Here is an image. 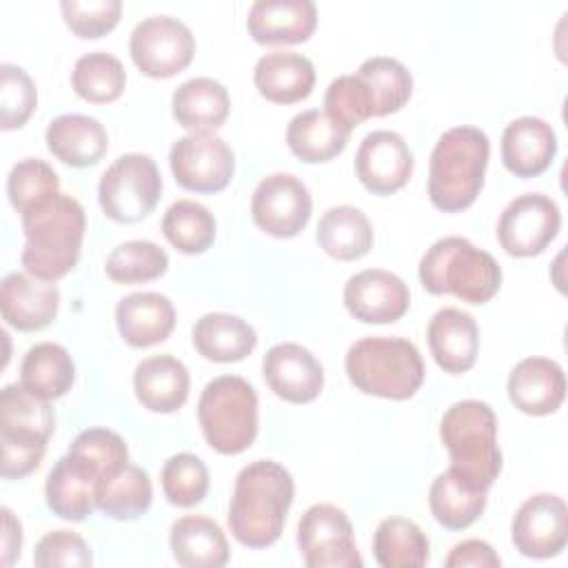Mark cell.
Wrapping results in <instances>:
<instances>
[{"instance_id":"52a82bcc","label":"cell","mask_w":568,"mask_h":568,"mask_svg":"<svg viewBox=\"0 0 568 568\" xmlns=\"http://www.w3.org/2000/svg\"><path fill=\"white\" fill-rule=\"evenodd\" d=\"M197 422L206 444L220 455H237L257 437V393L240 375L211 379L197 402Z\"/></svg>"},{"instance_id":"277c9868","label":"cell","mask_w":568,"mask_h":568,"mask_svg":"<svg viewBox=\"0 0 568 568\" xmlns=\"http://www.w3.org/2000/svg\"><path fill=\"white\" fill-rule=\"evenodd\" d=\"M419 282L433 295L450 293L468 304H484L501 286V266L470 240L448 235L422 255Z\"/></svg>"},{"instance_id":"bcb514c9","label":"cell","mask_w":568,"mask_h":568,"mask_svg":"<svg viewBox=\"0 0 568 568\" xmlns=\"http://www.w3.org/2000/svg\"><path fill=\"white\" fill-rule=\"evenodd\" d=\"M60 11L67 27L78 38H100L109 33L122 13L120 0H62Z\"/></svg>"},{"instance_id":"7bdbcfd3","label":"cell","mask_w":568,"mask_h":568,"mask_svg":"<svg viewBox=\"0 0 568 568\" xmlns=\"http://www.w3.org/2000/svg\"><path fill=\"white\" fill-rule=\"evenodd\" d=\"M162 490L173 506L191 508L206 497L209 468L193 453H178L169 457L160 473Z\"/></svg>"},{"instance_id":"d590c367","label":"cell","mask_w":568,"mask_h":568,"mask_svg":"<svg viewBox=\"0 0 568 568\" xmlns=\"http://www.w3.org/2000/svg\"><path fill=\"white\" fill-rule=\"evenodd\" d=\"M355 75L366 91L373 118L399 111L413 93L410 71L388 55H373L364 60Z\"/></svg>"},{"instance_id":"ee69618b","label":"cell","mask_w":568,"mask_h":568,"mask_svg":"<svg viewBox=\"0 0 568 568\" xmlns=\"http://www.w3.org/2000/svg\"><path fill=\"white\" fill-rule=\"evenodd\" d=\"M58 173L40 158H24L13 164L7 178V195L11 206L22 215L33 204L58 193Z\"/></svg>"},{"instance_id":"f1b7e54d","label":"cell","mask_w":568,"mask_h":568,"mask_svg":"<svg viewBox=\"0 0 568 568\" xmlns=\"http://www.w3.org/2000/svg\"><path fill=\"white\" fill-rule=\"evenodd\" d=\"M171 111L180 126L195 131L220 129L231 111V98L222 82L213 78H191L171 98Z\"/></svg>"},{"instance_id":"8992f818","label":"cell","mask_w":568,"mask_h":568,"mask_svg":"<svg viewBox=\"0 0 568 568\" xmlns=\"http://www.w3.org/2000/svg\"><path fill=\"white\" fill-rule=\"evenodd\" d=\"M351 384L375 397L408 399L424 382V362L417 346L404 337H362L344 359Z\"/></svg>"},{"instance_id":"1f68e13d","label":"cell","mask_w":568,"mask_h":568,"mask_svg":"<svg viewBox=\"0 0 568 568\" xmlns=\"http://www.w3.org/2000/svg\"><path fill=\"white\" fill-rule=\"evenodd\" d=\"M351 131L333 122L326 111L308 109L291 118L286 126V144L295 158L306 164L328 162L346 149Z\"/></svg>"},{"instance_id":"816d5d0a","label":"cell","mask_w":568,"mask_h":568,"mask_svg":"<svg viewBox=\"0 0 568 568\" xmlns=\"http://www.w3.org/2000/svg\"><path fill=\"white\" fill-rule=\"evenodd\" d=\"M22 526L9 508H2V566H11L20 557Z\"/></svg>"},{"instance_id":"7dc6e473","label":"cell","mask_w":568,"mask_h":568,"mask_svg":"<svg viewBox=\"0 0 568 568\" xmlns=\"http://www.w3.org/2000/svg\"><path fill=\"white\" fill-rule=\"evenodd\" d=\"M324 106H326V115L339 126H344L346 131H353L357 124L373 118L366 91L355 73L339 75L328 84L324 95Z\"/></svg>"},{"instance_id":"f35d334b","label":"cell","mask_w":568,"mask_h":568,"mask_svg":"<svg viewBox=\"0 0 568 568\" xmlns=\"http://www.w3.org/2000/svg\"><path fill=\"white\" fill-rule=\"evenodd\" d=\"M215 231L213 213L195 200L173 202L162 217L164 237L184 255L204 253L215 242Z\"/></svg>"},{"instance_id":"ab89813d","label":"cell","mask_w":568,"mask_h":568,"mask_svg":"<svg viewBox=\"0 0 568 568\" xmlns=\"http://www.w3.org/2000/svg\"><path fill=\"white\" fill-rule=\"evenodd\" d=\"M126 71L122 62L106 51H91L75 60L71 71L73 91L93 104L113 102L122 95Z\"/></svg>"},{"instance_id":"f6af8a7d","label":"cell","mask_w":568,"mask_h":568,"mask_svg":"<svg viewBox=\"0 0 568 568\" xmlns=\"http://www.w3.org/2000/svg\"><path fill=\"white\" fill-rule=\"evenodd\" d=\"M36 104H38V93L29 73L18 64L2 62L0 64V126L4 131L20 129L31 118Z\"/></svg>"},{"instance_id":"8fae6325","label":"cell","mask_w":568,"mask_h":568,"mask_svg":"<svg viewBox=\"0 0 568 568\" xmlns=\"http://www.w3.org/2000/svg\"><path fill=\"white\" fill-rule=\"evenodd\" d=\"M169 164L175 182L195 193H217L235 173L231 146L213 131H195L173 142Z\"/></svg>"},{"instance_id":"484cf974","label":"cell","mask_w":568,"mask_h":568,"mask_svg":"<svg viewBox=\"0 0 568 568\" xmlns=\"http://www.w3.org/2000/svg\"><path fill=\"white\" fill-rule=\"evenodd\" d=\"M47 149L64 164L91 166L102 160L109 146V135L100 120L82 113H64L47 126Z\"/></svg>"},{"instance_id":"ffe728a7","label":"cell","mask_w":568,"mask_h":568,"mask_svg":"<svg viewBox=\"0 0 568 568\" xmlns=\"http://www.w3.org/2000/svg\"><path fill=\"white\" fill-rule=\"evenodd\" d=\"M315 27L313 0H257L246 16V29L260 44H297L308 40Z\"/></svg>"},{"instance_id":"4316f807","label":"cell","mask_w":568,"mask_h":568,"mask_svg":"<svg viewBox=\"0 0 568 568\" xmlns=\"http://www.w3.org/2000/svg\"><path fill=\"white\" fill-rule=\"evenodd\" d=\"M169 544L184 568H220L229 561V541L217 521L204 515H184L171 524Z\"/></svg>"},{"instance_id":"681fc988","label":"cell","mask_w":568,"mask_h":568,"mask_svg":"<svg viewBox=\"0 0 568 568\" xmlns=\"http://www.w3.org/2000/svg\"><path fill=\"white\" fill-rule=\"evenodd\" d=\"M2 442V477L4 479H22L33 473L47 450V442L29 435H4L0 433Z\"/></svg>"},{"instance_id":"9c48e42d","label":"cell","mask_w":568,"mask_h":568,"mask_svg":"<svg viewBox=\"0 0 568 568\" xmlns=\"http://www.w3.org/2000/svg\"><path fill=\"white\" fill-rule=\"evenodd\" d=\"M297 548L308 568H359L348 515L335 504H313L297 524Z\"/></svg>"},{"instance_id":"f907efd6","label":"cell","mask_w":568,"mask_h":568,"mask_svg":"<svg viewBox=\"0 0 568 568\" xmlns=\"http://www.w3.org/2000/svg\"><path fill=\"white\" fill-rule=\"evenodd\" d=\"M446 568H464V566H475V568H499L501 559L499 555L493 550L490 544L481 541V539H466L457 546H453V550L448 552V557L444 559Z\"/></svg>"},{"instance_id":"8d00e7d4","label":"cell","mask_w":568,"mask_h":568,"mask_svg":"<svg viewBox=\"0 0 568 568\" xmlns=\"http://www.w3.org/2000/svg\"><path fill=\"white\" fill-rule=\"evenodd\" d=\"M373 555L382 568H422L430 544L426 532L406 517H386L373 535Z\"/></svg>"},{"instance_id":"c3c4849f","label":"cell","mask_w":568,"mask_h":568,"mask_svg":"<svg viewBox=\"0 0 568 568\" xmlns=\"http://www.w3.org/2000/svg\"><path fill=\"white\" fill-rule=\"evenodd\" d=\"M33 564L38 568H53V566H75L84 568L93 564L91 550L87 541L67 528L49 530L40 537L33 550Z\"/></svg>"},{"instance_id":"60d3db41","label":"cell","mask_w":568,"mask_h":568,"mask_svg":"<svg viewBox=\"0 0 568 568\" xmlns=\"http://www.w3.org/2000/svg\"><path fill=\"white\" fill-rule=\"evenodd\" d=\"M169 268V255L151 240H129L118 244L106 262V275L118 284H140L164 275Z\"/></svg>"},{"instance_id":"44dd1931","label":"cell","mask_w":568,"mask_h":568,"mask_svg":"<svg viewBox=\"0 0 568 568\" xmlns=\"http://www.w3.org/2000/svg\"><path fill=\"white\" fill-rule=\"evenodd\" d=\"M508 397L526 415H550L566 397L564 368L548 357H526L508 375Z\"/></svg>"},{"instance_id":"83f0119b","label":"cell","mask_w":568,"mask_h":568,"mask_svg":"<svg viewBox=\"0 0 568 568\" xmlns=\"http://www.w3.org/2000/svg\"><path fill=\"white\" fill-rule=\"evenodd\" d=\"M95 486L93 473L67 453L47 475V506L67 521H84L95 508Z\"/></svg>"},{"instance_id":"4fadbf2b","label":"cell","mask_w":568,"mask_h":568,"mask_svg":"<svg viewBox=\"0 0 568 568\" xmlns=\"http://www.w3.org/2000/svg\"><path fill=\"white\" fill-rule=\"evenodd\" d=\"M313 197L306 184L291 173H273L260 180L251 197V217L266 235L295 237L311 220Z\"/></svg>"},{"instance_id":"cb8c5ba5","label":"cell","mask_w":568,"mask_h":568,"mask_svg":"<svg viewBox=\"0 0 568 568\" xmlns=\"http://www.w3.org/2000/svg\"><path fill=\"white\" fill-rule=\"evenodd\" d=\"M189 371L186 366L164 353L142 359L133 373V390L138 402L153 413H175L189 397Z\"/></svg>"},{"instance_id":"d4e9b609","label":"cell","mask_w":568,"mask_h":568,"mask_svg":"<svg viewBox=\"0 0 568 568\" xmlns=\"http://www.w3.org/2000/svg\"><path fill=\"white\" fill-rule=\"evenodd\" d=\"M253 82L262 98L275 104H293L313 91L315 67L295 51H273L257 60Z\"/></svg>"},{"instance_id":"d6986e66","label":"cell","mask_w":568,"mask_h":568,"mask_svg":"<svg viewBox=\"0 0 568 568\" xmlns=\"http://www.w3.org/2000/svg\"><path fill=\"white\" fill-rule=\"evenodd\" d=\"M428 348L437 366L450 375L475 366L479 353V328L470 313L462 308H439L426 328Z\"/></svg>"},{"instance_id":"7a4b0ae2","label":"cell","mask_w":568,"mask_h":568,"mask_svg":"<svg viewBox=\"0 0 568 568\" xmlns=\"http://www.w3.org/2000/svg\"><path fill=\"white\" fill-rule=\"evenodd\" d=\"M84 226L82 204L67 193L58 191L33 204L22 213L24 271L44 282L64 277L78 264Z\"/></svg>"},{"instance_id":"6da1fadb","label":"cell","mask_w":568,"mask_h":568,"mask_svg":"<svg viewBox=\"0 0 568 568\" xmlns=\"http://www.w3.org/2000/svg\"><path fill=\"white\" fill-rule=\"evenodd\" d=\"M293 495V477L282 464L273 459L246 464L235 477L229 506L231 535L246 548L275 544L284 530Z\"/></svg>"},{"instance_id":"5bb4252c","label":"cell","mask_w":568,"mask_h":568,"mask_svg":"<svg viewBox=\"0 0 568 568\" xmlns=\"http://www.w3.org/2000/svg\"><path fill=\"white\" fill-rule=\"evenodd\" d=\"M510 539L530 559L559 555L568 541V506L564 497L552 493L528 497L513 517Z\"/></svg>"},{"instance_id":"9a60e30c","label":"cell","mask_w":568,"mask_h":568,"mask_svg":"<svg viewBox=\"0 0 568 568\" xmlns=\"http://www.w3.org/2000/svg\"><path fill=\"white\" fill-rule=\"evenodd\" d=\"M344 306L366 324L397 322L410 306V293L402 277L384 268H366L344 284Z\"/></svg>"},{"instance_id":"b9f144b4","label":"cell","mask_w":568,"mask_h":568,"mask_svg":"<svg viewBox=\"0 0 568 568\" xmlns=\"http://www.w3.org/2000/svg\"><path fill=\"white\" fill-rule=\"evenodd\" d=\"M69 455L87 466L100 481L129 464L124 439L109 428H87L69 446Z\"/></svg>"},{"instance_id":"3957f363","label":"cell","mask_w":568,"mask_h":568,"mask_svg":"<svg viewBox=\"0 0 568 568\" xmlns=\"http://www.w3.org/2000/svg\"><path fill=\"white\" fill-rule=\"evenodd\" d=\"M488 155V135L477 126L462 124L442 133L428 164V197L433 206L444 213L468 209L484 186Z\"/></svg>"},{"instance_id":"603a6c76","label":"cell","mask_w":568,"mask_h":568,"mask_svg":"<svg viewBox=\"0 0 568 568\" xmlns=\"http://www.w3.org/2000/svg\"><path fill=\"white\" fill-rule=\"evenodd\" d=\"M115 324L122 339L133 348L164 342L175 326L173 302L153 291H138L122 297L115 306Z\"/></svg>"},{"instance_id":"836d02e7","label":"cell","mask_w":568,"mask_h":568,"mask_svg":"<svg viewBox=\"0 0 568 568\" xmlns=\"http://www.w3.org/2000/svg\"><path fill=\"white\" fill-rule=\"evenodd\" d=\"M153 499L149 473L135 464L106 475L95 486V508L118 521H133L142 517Z\"/></svg>"},{"instance_id":"e575fe53","label":"cell","mask_w":568,"mask_h":568,"mask_svg":"<svg viewBox=\"0 0 568 568\" xmlns=\"http://www.w3.org/2000/svg\"><path fill=\"white\" fill-rule=\"evenodd\" d=\"M317 244L335 260H359L373 246V226L368 217L351 206H331L317 222Z\"/></svg>"},{"instance_id":"d6a6232c","label":"cell","mask_w":568,"mask_h":568,"mask_svg":"<svg viewBox=\"0 0 568 568\" xmlns=\"http://www.w3.org/2000/svg\"><path fill=\"white\" fill-rule=\"evenodd\" d=\"M428 506L433 517L448 530H464L486 508V490L466 481L453 468L439 473L428 490Z\"/></svg>"},{"instance_id":"74e56055","label":"cell","mask_w":568,"mask_h":568,"mask_svg":"<svg viewBox=\"0 0 568 568\" xmlns=\"http://www.w3.org/2000/svg\"><path fill=\"white\" fill-rule=\"evenodd\" d=\"M55 426L47 399L31 395L22 384H9L0 393V433L29 435L49 442Z\"/></svg>"},{"instance_id":"e0dca14e","label":"cell","mask_w":568,"mask_h":568,"mask_svg":"<svg viewBox=\"0 0 568 568\" xmlns=\"http://www.w3.org/2000/svg\"><path fill=\"white\" fill-rule=\"evenodd\" d=\"M262 373L268 388L291 404L313 402L324 386L322 364L308 348L295 342L271 346L262 359Z\"/></svg>"},{"instance_id":"5b68a950","label":"cell","mask_w":568,"mask_h":568,"mask_svg":"<svg viewBox=\"0 0 568 568\" xmlns=\"http://www.w3.org/2000/svg\"><path fill=\"white\" fill-rule=\"evenodd\" d=\"M439 437L450 455V468L488 493L501 473L495 410L479 399H462L446 408Z\"/></svg>"},{"instance_id":"2e32d148","label":"cell","mask_w":568,"mask_h":568,"mask_svg":"<svg viewBox=\"0 0 568 568\" xmlns=\"http://www.w3.org/2000/svg\"><path fill=\"white\" fill-rule=\"evenodd\" d=\"M413 173V153L395 131L368 133L355 153V175L375 195L399 191Z\"/></svg>"},{"instance_id":"7402d4cb","label":"cell","mask_w":568,"mask_h":568,"mask_svg":"<svg viewBox=\"0 0 568 568\" xmlns=\"http://www.w3.org/2000/svg\"><path fill=\"white\" fill-rule=\"evenodd\" d=\"M555 153L557 135L541 118H517L501 133V162L517 178L541 175L552 164Z\"/></svg>"},{"instance_id":"f546056e","label":"cell","mask_w":568,"mask_h":568,"mask_svg":"<svg viewBox=\"0 0 568 568\" xmlns=\"http://www.w3.org/2000/svg\"><path fill=\"white\" fill-rule=\"evenodd\" d=\"M255 344V328L231 313H206L193 326V346L211 362H240L253 353Z\"/></svg>"},{"instance_id":"ac0fdd59","label":"cell","mask_w":568,"mask_h":568,"mask_svg":"<svg viewBox=\"0 0 568 568\" xmlns=\"http://www.w3.org/2000/svg\"><path fill=\"white\" fill-rule=\"evenodd\" d=\"M60 306V291L53 282L38 280L29 273H9L0 284L2 320L18 331H40L49 326Z\"/></svg>"},{"instance_id":"30bf717a","label":"cell","mask_w":568,"mask_h":568,"mask_svg":"<svg viewBox=\"0 0 568 568\" xmlns=\"http://www.w3.org/2000/svg\"><path fill=\"white\" fill-rule=\"evenodd\" d=\"M133 64L149 78H171L186 69L195 53L191 29L171 16L140 20L129 38Z\"/></svg>"},{"instance_id":"4dcf8cb0","label":"cell","mask_w":568,"mask_h":568,"mask_svg":"<svg viewBox=\"0 0 568 568\" xmlns=\"http://www.w3.org/2000/svg\"><path fill=\"white\" fill-rule=\"evenodd\" d=\"M75 364L69 351L55 342H40L27 351L20 364V384L40 399H58L71 390Z\"/></svg>"},{"instance_id":"7c38bea8","label":"cell","mask_w":568,"mask_h":568,"mask_svg":"<svg viewBox=\"0 0 568 568\" xmlns=\"http://www.w3.org/2000/svg\"><path fill=\"white\" fill-rule=\"evenodd\" d=\"M561 211L546 193H524L508 202L497 222V240L513 257L539 255L559 233Z\"/></svg>"},{"instance_id":"ba28073f","label":"cell","mask_w":568,"mask_h":568,"mask_svg":"<svg viewBox=\"0 0 568 568\" xmlns=\"http://www.w3.org/2000/svg\"><path fill=\"white\" fill-rule=\"evenodd\" d=\"M162 175L151 155L124 153L100 175L98 200L104 215L120 224L144 220L158 204Z\"/></svg>"}]
</instances>
